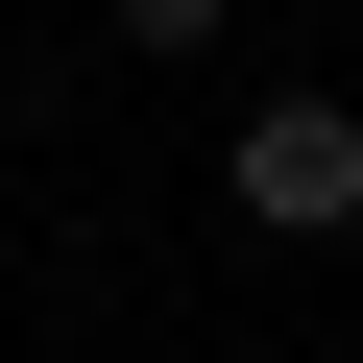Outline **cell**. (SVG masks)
Instances as JSON below:
<instances>
[{
  "mask_svg": "<svg viewBox=\"0 0 363 363\" xmlns=\"http://www.w3.org/2000/svg\"><path fill=\"white\" fill-rule=\"evenodd\" d=\"M242 218L267 242H339L363 218V97H242Z\"/></svg>",
  "mask_w": 363,
  "mask_h": 363,
  "instance_id": "1",
  "label": "cell"
},
{
  "mask_svg": "<svg viewBox=\"0 0 363 363\" xmlns=\"http://www.w3.org/2000/svg\"><path fill=\"white\" fill-rule=\"evenodd\" d=\"M218 25H242V0H121V49H218Z\"/></svg>",
  "mask_w": 363,
  "mask_h": 363,
  "instance_id": "2",
  "label": "cell"
}]
</instances>
